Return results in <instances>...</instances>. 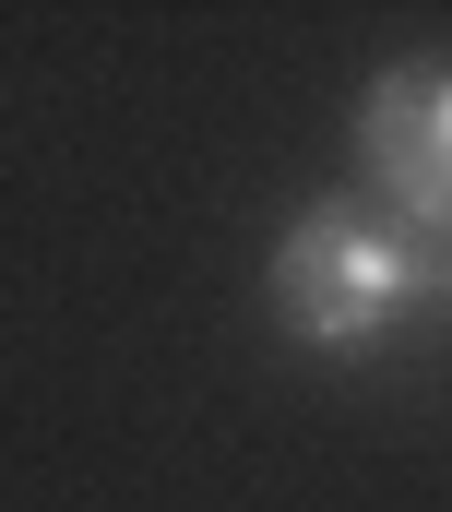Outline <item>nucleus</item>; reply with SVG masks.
<instances>
[{"label": "nucleus", "mask_w": 452, "mask_h": 512, "mask_svg": "<svg viewBox=\"0 0 452 512\" xmlns=\"http://www.w3.org/2000/svg\"><path fill=\"white\" fill-rule=\"evenodd\" d=\"M429 310H452V251H429Z\"/></svg>", "instance_id": "obj_3"}, {"label": "nucleus", "mask_w": 452, "mask_h": 512, "mask_svg": "<svg viewBox=\"0 0 452 512\" xmlns=\"http://www.w3.org/2000/svg\"><path fill=\"white\" fill-rule=\"evenodd\" d=\"M357 167L417 251H452V60H393L357 96Z\"/></svg>", "instance_id": "obj_2"}, {"label": "nucleus", "mask_w": 452, "mask_h": 512, "mask_svg": "<svg viewBox=\"0 0 452 512\" xmlns=\"http://www.w3.org/2000/svg\"><path fill=\"white\" fill-rule=\"evenodd\" d=\"M262 286H274L286 346L345 370V358L393 346V322H417V310H429V251H417L369 191H322V203H298V215L274 227Z\"/></svg>", "instance_id": "obj_1"}]
</instances>
